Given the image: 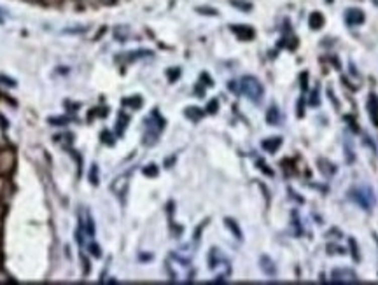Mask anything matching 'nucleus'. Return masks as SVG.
I'll list each match as a JSON object with an SVG mask.
<instances>
[{"label":"nucleus","instance_id":"obj_1","mask_svg":"<svg viewBox=\"0 0 378 285\" xmlns=\"http://www.w3.org/2000/svg\"><path fill=\"white\" fill-rule=\"evenodd\" d=\"M238 86H240V91H238V93L245 94L251 102H256V104L261 102L265 89H263V84L256 77H252V75H245V77H242V81L238 82Z\"/></svg>","mask_w":378,"mask_h":285},{"label":"nucleus","instance_id":"obj_2","mask_svg":"<svg viewBox=\"0 0 378 285\" xmlns=\"http://www.w3.org/2000/svg\"><path fill=\"white\" fill-rule=\"evenodd\" d=\"M165 126V121L160 118V114H158L156 111L151 114V118L145 121V135H144V144L145 145H151L154 142L158 140V135H160V131L163 130Z\"/></svg>","mask_w":378,"mask_h":285},{"label":"nucleus","instance_id":"obj_3","mask_svg":"<svg viewBox=\"0 0 378 285\" xmlns=\"http://www.w3.org/2000/svg\"><path fill=\"white\" fill-rule=\"evenodd\" d=\"M350 198L364 210H371L375 207V195H373L371 187H355L350 191Z\"/></svg>","mask_w":378,"mask_h":285},{"label":"nucleus","instance_id":"obj_4","mask_svg":"<svg viewBox=\"0 0 378 285\" xmlns=\"http://www.w3.org/2000/svg\"><path fill=\"white\" fill-rule=\"evenodd\" d=\"M331 280L335 283H355V282H359V278H357V275H355V271H352V269H348V268L333 269Z\"/></svg>","mask_w":378,"mask_h":285},{"label":"nucleus","instance_id":"obj_5","mask_svg":"<svg viewBox=\"0 0 378 285\" xmlns=\"http://www.w3.org/2000/svg\"><path fill=\"white\" fill-rule=\"evenodd\" d=\"M130 175L128 173H124V175H121V177H117L116 180L112 182V185H111V189L114 193H116L117 196H124L126 195V191H128V184H130Z\"/></svg>","mask_w":378,"mask_h":285},{"label":"nucleus","instance_id":"obj_6","mask_svg":"<svg viewBox=\"0 0 378 285\" xmlns=\"http://www.w3.org/2000/svg\"><path fill=\"white\" fill-rule=\"evenodd\" d=\"M345 21H347V25H350V27L362 25L364 23V13H362L361 9H348L347 13H345Z\"/></svg>","mask_w":378,"mask_h":285},{"label":"nucleus","instance_id":"obj_7","mask_svg":"<svg viewBox=\"0 0 378 285\" xmlns=\"http://www.w3.org/2000/svg\"><path fill=\"white\" fill-rule=\"evenodd\" d=\"M231 32L237 34L242 41H251L254 37V30L251 27H247V25H231Z\"/></svg>","mask_w":378,"mask_h":285},{"label":"nucleus","instance_id":"obj_8","mask_svg":"<svg viewBox=\"0 0 378 285\" xmlns=\"http://www.w3.org/2000/svg\"><path fill=\"white\" fill-rule=\"evenodd\" d=\"M368 111H369V118H371V121L375 123V126H378V97L376 94H369Z\"/></svg>","mask_w":378,"mask_h":285},{"label":"nucleus","instance_id":"obj_9","mask_svg":"<svg viewBox=\"0 0 378 285\" xmlns=\"http://www.w3.org/2000/svg\"><path fill=\"white\" fill-rule=\"evenodd\" d=\"M261 145H263V149H265V151L273 154V152H277V149L282 145V138L280 137H271V138H268V140H263Z\"/></svg>","mask_w":378,"mask_h":285},{"label":"nucleus","instance_id":"obj_10","mask_svg":"<svg viewBox=\"0 0 378 285\" xmlns=\"http://www.w3.org/2000/svg\"><path fill=\"white\" fill-rule=\"evenodd\" d=\"M261 269H263V273L265 275H268V276H275L277 275V268H275V264L271 262V259L270 257H266V255H263L261 257Z\"/></svg>","mask_w":378,"mask_h":285},{"label":"nucleus","instance_id":"obj_11","mask_svg":"<svg viewBox=\"0 0 378 285\" xmlns=\"http://www.w3.org/2000/svg\"><path fill=\"white\" fill-rule=\"evenodd\" d=\"M266 121H268V124H273V126L280 124V121H282L280 111H278L277 107H271L270 111L266 112Z\"/></svg>","mask_w":378,"mask_h":285},{"label":"nucleus","instance_id":"obj_12","mask_svg":"<svg viewBox=\"0 0 378 285\" xmlns=\"http://www.w3.org/2000/svg\"><path fill=\"white\" fill-rule=\"evenodd\" d=\"M308 21H310V27L314 28V30H319V28L324 25V16H322L321 13H312Z\"/></svg>","mask_w":378,"mask_h":285},{"label":"nucleus","instance_id":"obj_13","mask_svg":"<svg viewBox=\"0 0 378 285\" xmlns=\"http://www.w3.org/2000/svg\"><path fill=\"white\" fill-rule=\"evenodd\" d=\"M224 224H226V228L230 229V231L235 235V238H238V240H242V238H244V236H242L240 228H238V226H237V222H235L233 219H224Z\"/></svg>","mask_w":378,"mask_h":285},{"label":"nucleus","instance_id":"obj_14","mask_svg":"<svg viewBox=\"0 0 378 285\" xmlns=\"http://www.w3.org/2000/svg\"><path fill=\"white\" fill-rule=\"evenodd\" d=\"M186 118H189L191 121H200L201 118H203V112H201V109H196V107H189L186 109Z\"/></svg>","mask_w":378,"mask_h":285},{"label":"nucleus","instance_id":"obj_15","mask_svg":"<svg viewBox=\"0 0 378 285\" xmlns=\"http://www.w3.org/2000/svg\"><path fill=\"white\" fill-rule=\"evenodd\" d=\"M128 56H124V60L126 61H133V60H138V58H144V56H151V51H133V53H126Z\"/></svg>","mask_w":378,"mask_h":285},{"label":"nucleus","instance_id":"obj_16","mask_svg":"<svg viewBox=\"0 0 378 285\" xmlns=\"http://www.w3.org/2000/svg\"><path fill=\"white\" fill-rule=\"evenodd\" d=\"M124 107H131V109H138L142 105V98L140 97H131V98H124L123 100Z\"/></svg>","mask_w":378,"mask_h":285},{"label":"nucleus","instance_id":"obj_17","mask_svg":"<svg viewBox=\"0 0 378 285\" xmlns=\"http://www.w3.org/2000/svg\"><path fill=\"white\" fill-rule=\"evenodd\" d=\"M126 123H128V116L121 114L119 116V121H117V133H119V135L124 131V128H126Z\"/></svg>","mask_w":378,"mask_h":285},{"label":"nucleus","instance_id":"obj_18","mask_svg":"<svg viewBox=\"0 0 378 285\" xmlns=\"http://www.w3.org/2000/svg\"><path fill=\"white\" fill-rule=\"evenodd\" d=\"M144 175H145V177H156V175H158L156 164H149V166H145L144 168Z\"/></svg>","mask_w":378,"mask_h":285},{"label":"nucleus","instance_id":"obj_19","mask_svg":"<svg viewBox=\"0 0 378 285\" xmlns=\"http://www.w3.org/2000/svg\"><path fill=\"white\" fill-rule=\"evenodd\" d=\"M84 224H86V235L93 236L95 235V226H93V219H91L90 215H88V221L84 222Z\"/></svg>","mask_w":378,"mask_h":285},{"label":"nucleus","instance_id":"obj_20","mask_svg":"<svg viewBox=\"0 0 378 285\" xmlns=\"http://www.w3.org/2000/svg\"><path fill=\"white\" fill-rule=\"evenodd\" d=\"M345 156H347V163L354 161V149H350V144L345 142Z\"/></svg>","mask_w":378,"mask_h":285},{"label":"nucleus","instance_id":"obj_21","mask_svg":"<svg viewBox=\"0 0 378 285\" xmlns=\"http://www.w3.org/2000/svg\"><path fill=\"white\" fill-rule=\"evenodd\" d=\"M198 13L200 14H208V16H217V11L212 9V7H198Z\"/></svg>","mask_w":378,"mask_h":285},{"label":"nucleus","instance_id":"obj_22","mask_svg":"<svg viewBox=\"0 0 378 285\" xmlns=\"http://www.w3.org/2000/svg\"><path fill=\"white\" fill-rule=\"evenodd\" d=\"M0 84H4V86H9V87H16V81L11 77H6V75H0Z\"/></svg>","mask_w":378,"mask_h":285},{"label":"nucleus","instance_id":"obj_23","mask_svg":"<svg viewBox=\"0 0 378 285\" xmlns=\"http://www.w3.org/2000/svg\"><path fill=\"white\" fill-rule=\"evenodd\" d=\"M231 4H233L235 7H238V9H244V11H251L252 6L247 2H238V0H231Z\"/></svg>","mask_w":378,"mask_h":285},{"label":"nucleus","instance_id":"obj_24","mask_svg":"<svg viewBox=\"0 0 378 285\" xmlns=\"http://www.w3.org/2000/svg\"><path fill=\"white\" fill-rule=\"evenodd\" d=\"M90 178H91V184H95V185L98 184V168H97V164H95V166L91 168V175H90Z\"/></svg>","mask_w":378,"mask_h":285},{"label":"nucleus","instance_id":"obj_25","mask_svg":"<svg viewBox=\"0 0 378 285\" xmlns=\"http://www.w3.org/2000/svg\"><path fill=\"white\" fill-rule=\"evenodd\" d=\"M90 254L95 255V257H100V255H102L100 247H98V245H93V243H91V245H90Z\"/></svg>","mask_w":378,"mask_h":285},{"label":"nucleus","instance_id":"obj_26","mask_svg":"<svg viewBox=\"0 0 378 285\" xmlns=\"http://www.w3.org/2000/svg\"><path fill=\"white\" fill-rule=\"evenodd\" d=\"M49 123H51V124H56V126H61V124L68 123V119H63V118H51Z\"/></svg>","mask_w":378,"mask_h":285},{"label":"nucleus","instance_id":"obj_27","mask_svg":"<svg viewBox=\"0 0 378 285\" xmlns=\"http://www.w3.org/2000/svg\"><path fill=\"white\" fill-rule=\"evenodd\" d=\"M310 105H319V91H317V89H314V91H312Z\"/></svg>","mask_w":378,"mask_h":285},{"label":"nucleus","instance_id":"obj_28","mask_svg":"<svg viewBox=\"0 0 378 285\" xmlns=\"http://www.w3.org/2000/svg\"><path fill=\"white\" fill-rule=\"evenodd\" d=\"M179 75H181V70H179V68H175V70H168V77H170V81H175Z\"/></svg>","mask_w":378,"mask_h":285},{"label":"nucleus","instance_id":"obj_29","mask_svg":"<svg viewBox=\"0 0 378 285\" xmlns=\"http://www.w3.org/2000/svg\"><path fill=\"white\" fill-rule=\"evenodd\" d=\"M350 247H352V252H354V259H355V261H359L357 247H355V242H354V240H350Z\"/></svg>","mask_w":378,"mask_h":285},{"label":"nucleus","instance_id":"obj_30","mask_svg":"<svg viewBox=\"0 0 378 285\" xmlns=\"http://www.w3.org/2000/svg\"><path fill=\"white\" fill-rule=\"evenodd\" d=\"M215 109H217V102H210V104H208V112H210V114H214V112H215Z\"/></svg>","mask_w":378,"mask_h":285},{"label":"nucleus","instance_id":"obj_31","mask_svg":"<svg viewBox=\"0 0 378 285\" xmlns=\"http://www.w3.org/2000/svg\"><path fill=\"white\" fill-rule=\"evenodd\" d=\"M4 23V13H2V9H0V25Z\"/></svg>","mask_w":378,"mask_h":285},{"label":"nucleus","instance_id":"obj_32","mask_svg":"<svg viewBox=\"0 0 378 285\" xmlns=\"http://www.w3.org/2000/svg\"><path fill=\"white\" fill-rule=\"evenodd\" d=\"M102 2H104V4H112L114 0H102Z\"/></svg>","mask_w":378,"mask_h":285}]
</instances>
